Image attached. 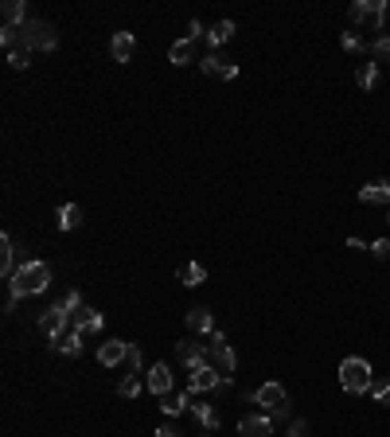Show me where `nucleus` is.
<instances>
[{"label": "nucleus", "instance_id": "1", "mask_svg": "<svg viewBox=\"0 0 390 437\" xmlns=\"http://www.w3.org/2000/svg\"><path fill=\"white\" fill-rule=\"evenodd\" d=\"M47 285H51V266H47V262H24V266L16 269V278L8 281V301H4V313H12L16 301H24V297H39Z\"/></svg>", "mask_w": 390, "mask_h": 437}, {"label": "nucleus", "instance_id": "2", "mask_svg": "<svg viewBox=\"0 0 390 437\" xmlns=\"http://www.w3.org/2000/svg\"><path fill=\"white\" fill-rule=\"evenodd\" d=\"M371 383H375V371H371V363H367L363 355H347L340 363V387L347 394H367Z\"/></svg>", "mask_w": 390, "mask_h": 437}, {"label": "nucleus", "instance_id": "3", "mask_svg": "<svg viewBox=\"0 0 390 437\" xmlns=\"http://www.w3.org/2000/svg\"><path fill=\"white\" fill-rule=\"evenodd\" d=\"M20 32H24V47L27 51H55L59 47V32H55L47 20H27Z\"/></svg>", "mask_w": 390, "mask_h": 437}, {"label": "nucleus", "instance_id": "4", "mask_svg": "<svg viewBox=\"0 0 390 437\" xmlns=\"http://www.w3.org/2000/svg\"><path fill=\"white\" fill-rule=\"evenodd\" d=\"M250 399H254L257 406H266L273 418H285V414H289V390L281 387V383H266V387H257Z\"/></svg>", "mask_w": 390, "mask_h": 437}, {"label": "nucleus", "instance_id": "5", "mask_svg": "<svg viewBox=\"0 0 390 437\" xmlns=\"http://www.w3.org/2000/svg\"><path fill=\"white\" fill-rule=\"evenodd\" d=\"M39 332H43V336L55 344L59 336H67V332H71V313H67L62 304H51V309H43V313H39Z\"/></svg>", "mask_w": 390, "mask_h": 437}, {"label": "nucleus", "instance_id": "6", "mask_svg": "<svg viewBox=\"0 0 390 437\" xmlns=\"http://www.w3.org/2000/svg\"><path fill=\"white\" fill-rule=\"evenodd\" d=\"M352 20L378 32L382 20H387V0H359V4H352Z\"/></svg>", "mask_w": 390, "mask_h": 437}, {"label": "nucleus", "instance_id": "7", "mask_svg": "<svg viewBox=\"0 0 390 437\" xmlns=\"http://www.w3.org/2000/svg\"><path fill=\"white\" fill-rule=\"evenodd\" d=\"M222 387V371L219 367H199V371H192V383H187V394H219Z\"/></svg>", "mask_w": 390, "mask_h": 437}, {"label": "nucleus", "instance_id": "8", "mask_svg": "<svg viewBox=\"0 0 390 437\" xmlns=\"http://www.w3.org/2000/svg\"><path fill=\"white\" fill-rule=\"evenodd\" d=\"M207 355H211V363L219 367L222 375H231V371H234V352H231V344H227V336H222L219 328H215V332H211Z\"/></svg>", "mask_w": 390, "mask_h": 437}, {"label": "nucleus", "instance_id": "9", "mask_svg": "<svg viewBox=\"0 0 390 437\" xmlns=\"http://www.w3.org/2000/svg\"><path fill=\"white\" fill-rule=\"evenodd\" d=\"M238 437H273V418L269 414H250L238 422Z\"/></svg>", "mask_w": 390, "mask_h": 437}, {"label": "nucleus", "instance_id": "10", "mask_svg": "<svg viewBox=\"0 0 390 437\" xmlns=\"http://www.w3.org/2000/svg\"><path fill=\"white\" fill-rule=\"evenodd\" d=\"M176 352H180V363H187L192 371H199V367H207L211 363V355H207V344H176Z\"/></svg>", "mask_w": 390, "mask_h": 437}, {"label": "nucleus", "instance_id": "11", "mask_svg": "<svg viewBox=\"0 0 390 437\" xmlns=\"http://www.w3.org/2000/svg\"><path fill=\"white\" fill-rule=\"evenodd\" d=\"M148 390H152L157 399L172 394V367L168 363H152L148 367Z\"/></svg>", "mask_w": 390, "mask_h": 437}, {"label": "nucleus", "instance_id": "12", "mask_svg": "<svg viewBox=\"0 0 390 437\" xmlns=\"http://www.w3.org/2000/svg\"><path fill=\"white\" fill-rule=\"evenodd\" d=\"M187 332H195V336H211L215 332V316H211L207 304H195L187 313Z\"/></svg>", "mask_w": 390, "mask_h": 437}, {"label": "nucleus", "instance_id": "13", "mask_svg": "<svg viewBox=\"0 0 390 437\" xmlns=\"http://www.w3.org/2000/svg\"><path fill=\"white\" fill-rule=\"evenodd\" d=\"M125 355H129V344L125 340H106L102 348H98V363L102 367H117V363H125Z\"/></svg>", "mask_w": 390, "mask_h": 437}, {"label": "nucleus", "instance_id": "14", "mask_svg": "<svg viewBox=\"0 0 390 437\" xmlns=\"http://www.w3.org/2000/svg\"><path fill=\"white\" fill-rule=\"evenodd\" d=\"M199 67H203V74H215V78H222V82L238 78V67H234L231 59H222V55H207V59L199 63Z\"/></svg>", "mask_w": 390, "mask_h": 437}, {"label": "nucleus", "instance_id": "15", "mask_svg": "<svg viewBox=\"0 0 390 437\" xmlns=\"http://www.w3.org/2000/svg\"><path fill=\"white\" fill-rule=\"evenodd\" d=\"M71 328H74V332H82V336H86V332L94 336V332H102V313H94V309H86V304H82L78 313H71Z\"/></svg>", "mask_w": 390, "mask_h": 437}, {"label": "nucleus", "instance_id": "16", "mask_svg": "<svg viewBox=\"0 0 390 437\" xmlns=\"http://www.w3.org/2000/svg\"><path fill=\"white\" fill-rule=\"evenodd\" d=\"M0 16H4V27H24L27 20H32V16H27V4H24V0H4Z\"/></svg>", "mask_w": 390, "mask_h": 437}, {"label": "nucleus", "instance_id": "17", "mask_svg": "<svg viewBox=\"0 0 390 437\" xmlns=\"http://www.w3.org/2000/svg\"><path fill=\"white\" fill-rule=\"evenodd\" d=\"M16 269H20V266H16V243L8 238V234H4V238H0V278L12 281Z\"/></svg>", "mask_w": 390, "mask_h": 437}, {"label": "nucleus", "instance_id": "18", "mask_svg": "<svg viewBox=\"0 0 390 437\" xmlns=\"http://www.w3.org/2000/svg\"><path fill=\"white\" fill-rule=\"evenodd\" d=\"M359 203H387L390 207V180H375L359 188Z\"/></svg>", "mask_w": 390, "mask_h": 437}, {"label": "nucleus", "instance_id": "19", "mask_svg": "<svg viewBox=\"0 0 390 437\" xmlns=\"http://www.w3.org/2000/svg\"><path fill=\"white\" fill-rule=\"evenodd\" d=\"M110 51H113V59H117V63H129V59H133V51H137L133 32H117L113 43H110Z\"/></svg>", "mask_w": 390, "mask_h": 437}, {"label": "nucleus", "instance_id": "20", "mask_svg": "<svg viewBox=\"0 0 390 437\" xmlns=\"http://www.w3.org/2000/svg\"><path fill=\"white\" fill-rule=\"evenodd\" d=\"M176 278H180L183 285H192V289H195V285H203V281H207V269L199 266V262H187V266L176 269Z\"/></svg>", "mask_w": 390, "mask_h": 437}, {"label": "nucleus", "instance_id": "21", "mask_svg": "<svg viewBox=\"0 0 390 437\" xmlns=\"http://www.w3.org/2000/svg\"><path fill=\"white\" fill-rule=\"evenodd\" d=\"M168 59L176 63V67H187V63L195 59V43H192V39H176L172 51H168Z\"/></svg>", "mask_w": 390, "mask_h": 437}, {"label": "nucleus", "instance_id": "22", "mask_svg": "<svg viewBox=\"0 0 390 437\" xmlns=\"http://www.w3.org/2000/svg\"><path fill=\"white\" fill-rule=\"evenodd\" d=\"M207 39H211V47H222V43H231V39H234V20H219V24H211Z\"/></svg>", "mask_w": 390, "mask_h": 437}, {"label": "nucleus", "instance_id": "23", "mask_svg": "<svg viewBox=\"0 0 390 437\" xmlns=\"http://www.w3.org/2000/svg\"><path fill=\"white\" fill-rule=\"evenodd\" d=\"M59 227H62V231L82 227V207H78V203H62L59 207Z\"/></svg>", "mask_w": 390, "mask_h": 437}, {"label": "nucleus", "instance_id": "24", "mask_svg": "<svg viewBox=\"0 0 390 437\" xmlns=\"http://www.w3.org/2000/svg\"><path fill=\"white\" fill-rule=\"evenodd\" d=\"M187 406H192V394H164V399H160V410L168 414V418H176V414H183V410H187Z\"/></svg>", "mask_w": 390, "mask_h": 437}, {"label": "nucleus", "instance_id": "25", "mask_svg": "<svg viewBox=\"0 0 390 437\" xmlns=\"http://www.w3.org/2000/svg\"><path fill=\"white\" fill-rule=\"evenodd\" d=\"M55 348H59L62 355H71V359H74V355L82 352V332H74V328H71L67 336H59V340H55Z\"/></svg>", "mask_w": 390, "mask_h": 437}, {"label": "nucleus", "instance_id": "26", "mask_svg": "<svg viewBox=\"0 0 390 437\" xmlns=\"http://www.w3.org/2000/svg\"><path fill=\"white\" fill-rule=\"evenodd\" d=\"M355 82L363 86V90H375V86H378V63H359V71H355Z\"/></svg>", "mask_w": 390, "mask_h": 437}, {"label": "nucleus", "instance_id": "27", "mask_svg": "<svg viewBox=\"0 0 390 437\" xmlns=\"http://www.w3.org/2000/svg\"><path fill=\"white\" fill-rule=\"evenodd\" d=\"M117 394H122V399H137V394H141V375H133V371H129V375L117 383Z\"/></svg>", "mask_w": 390, "mask_h": 437}, {"label": "nucleus", "instance_id": "28", "mask_svg": "<svg viewBox=\"0 0 390 437\" xmlns=\"http://www.w3.org/2000/svg\"><path fill=\"white\" fill-rule=\"evenodd\" d=\"M367 394H371V399H375L378 406H390V379H375Z\"/></svg>", "mask_w": 390, "mask_h": 437}, {"label": "nucleus", "instance_id": "29", "mask_svg": "<svg viewBox=\"0 0 390 437\" xmlns=\"http://www.w3.org/2000/svg\"><path fill=\"white\" fill-rule=\"evenodd\" d=\"M192 410H195V418H199V425H203V429H211V434L219 429V414L211 410V406H192Z\"/></svg>", "mask_w": 390, "mask_h": 437}, {"label": "nucleus", "instance_id": "30", "mask_svg": "<svg viewBox=\"0 0 390 437\" xmlns=\"http://www.w3.org/2000/svg\"><path fill=\"white\" fill-rule=\"evenodd\" d=\"M340 43H343V51H347V55H363V51H367V43H363L359 36H355V32H343Z\"/></svg>", "mask_w": 390, "mask_h": 437}, {"label": "nucleus", "instance_id": "31", "mask_svg": "<svg viewBox=\"0 0 390 437\" xmlns=\"http://www.w3.org/2000/svg\"><path fill=\"white\" fill-rule=\"evenodd\" d=\"M62 309H67V313H78V309H82V293H78V289H67V293H62Z\"/></svg>", "mask_w": 390, "mask_h": 437}, {"label": "nucleus", "instance_id": "32", "mask_svg": "<svg viewBox=\"0 0 390 437\" xmlns=\"http://www.w3.org/2000/svg\"><path fill=\"white\" fill-rule=\"evenodd\" d=\"M27 63H32V51L27 47H20V51L8 55V67H16V71H27Z\"/></svg>", "mask_w": 390, "mask_h": 437}, {"label": "nucleus", "instance_id": "33", "mask_svg": "<svg viewBox=\"0 0 390 437\" xmlns=\"http://www.w3.org/2000/svg\"><path fill=\"white\" fill-rule=\"evenodd\" d=\"M371 55H375V59H390V36H378L375 43H371Z\"/></svg>", "mask_w": 390, "mask_h": 437}, {"label": "nucleus", "instance_id": "34", "mask_svg": "<svg viewBox=\"0 0 390 437\" xmlns=\"http://www.w3.org/2000/svg\"><path fill=\"white\" fill-rule=\"evenodd\" d=\"M125 367H129L133 375H141V348H137V344H129V355H125Z\"/></svg>", "mask_w": 390, "mask_h": 437}, {"label": "nucleus", "instance_id": "35", "mask_svg": "<svg viewBox=\"0 0 390 437\" xmlns=\"http://www.w3.org/2000/svg\"><path fill=\"white\" fill-rule=\"evenodd\" d=\"M371 254H375V258H390V238H375V243H371Z\"/></svg>", "mask_w": 390, "mask_h": 437}, {"label": "nucleus", "instance_id": "36", "mask_svg": "<svg viewBox=\"0 0 390 437\" xmlns=\"http://www.w3.org/2000/svg\"><path fill=\"white\" fill-rule=\"evenodd\" d=\"M203 36H207V32H203V24H199V20H192V24H187V36H183V39H192V43H195V39H203Z\"/></svg>", "mask_w": 390, "mask_h": 437}, {"label": "nucleus", "instance_id": "37", "mask_svg": "<svg viewBox=\"0 0 390 437\" xmlns=\"http://www.w3.org/2000/svg\"><path fill=\"white\" fill-rule=\"evenodd\" d=\"M308 434V422H301V418H297V422L289 425V437H305Z\"/></svg>", "mask_w": 390, "mask_h": 437}, {"label": "nucleus", "instance_id": "38", "mask_svg": "<svg viewBox=\"0 0 390 437\" xmlns=\"http://www.w3.org/2000/svg\"><path fill=\"white\" fill-rule=\"evenodd\" d=\"M157 437H183V434H180V429H176L172 422H164V425L157 429Z\"/></svg>", "mask_w": 390, "mask_h": 437}, {"label": "nucleus", "instance_id": "39", "mask_svg": "<svg viewBox=\"0 0 390 437\" xmlns=\"http://www.w3.org/2000/svg\"><path fill=\"white\" fill-rule=\"evenodd\" d=\"M387 223H390V215H387Z\"/></svg>", "mask_w": 390, "mask_h": 437}]
</instances>
